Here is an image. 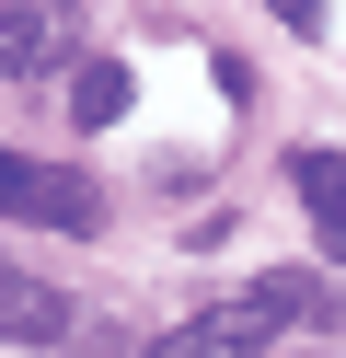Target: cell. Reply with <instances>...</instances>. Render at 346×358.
<instances>
[{
    "label": "cell",
    "instance_id": "obj_1",
    "mask_svg": "<svg viewBox=\"0 0 346 358\" xmlns=\"http://www.w3.org/2000/svg\"><path fill=\"white\" fill-rule=\"evenodd\" d=\"M0 220H35V231H104V185L69 162H23L0 150Z\"/></svg>",
    "mask_w": 346,
    "mask_h": 358
},
{
    "label": "cell",
    "instance_id": "obj_2",
    "mask_svg": "<svg viewBox=\"0 0 346 358\" xmlns=\"http://www.w3.org/2000/svg\"><path fill=\"white\" fill-rule=\"evenodd\" d=\"M69 35H81V0H0V81L58 70Z\"/></svg>",
    "mask_w": 346,
    "mask_h": 358
},
{
    "label": "cell",
    "instance_id": "obj_3",
    "mask_svg": "<svg viewBox=\"0 0 346 358\" xmlns=\"http://www.w3.org/2000/svg\"><path fill=\"white\" fill-rule=\"evenodd\" d=\"M266 335H277V324H266L254 301H219V312H196V324H161L150 358H254Z\"/></svg>",
    "mask_w": 346,
    "mask_h": 358
},
{
    "label": "cell",
    "instance_id": "obj_4",
    "mask_svg": "<svg viewBox=\"0 0 346 358\" xmlns=\"http://www.w3.org/2000/svg\"><path fill=\"white\" fill-rule=\"evenodd\" d=\"M289 185H300V208H312L323 255L346 266V150H300V162H289Z\"/></svg>",
    "mask_w": 346,
    "mask_h": 358
},
{
    "label": "cell",
    "instance_id": "obj_5",
    "mask_svg": "<svg viewBox=\"0 0 346 358\" xmlns=\"http://www.w3.org/2000/svg\"><path fill=\"white\" fill-rule=\"evenodd\" d=\"M0 335L12 347H46V335H69V301L46 278H23V266H0Z\"/></svg>",
    "mask_w": 346,
    "mask_h": 358
},
{
    "label": "cell",
    "instance_id": "obj_6",
    "mask_svg": "<svg viewBox=\"0 0 346 358\" xmlns=\"http://www.w3.org/2000/svg\"><path fill=\"white\" fill-rule=\"evenodd\" d=\"M254 312H266V324H312V312H335V289H323L312 266H277V278L254 289Z\"/></svg>",
    "mask_w": 346,
    "mask_h": 358
},
{
    "label": "cell",
    "instance_id": "obj_7",
    "mask_svg": "<svg viewBox=\"0 0 346 358\" xmlns=\"http://www.w3.org/2000/svg\"><path fill=\"white\" fill-rule=\"evenodd\" d=\"M69 104H81V127H115V116H127V70H115V58H81Z\"/></svg>",
    "mask_w": 346,
    "mask_h": 358
},
{
    "label": "cell",
    "instance_id": "obj_8",
    "mask_svg": "<svg viewBox=\"0 0 346 358\" xmlns=\"http://www.w3.org/2000/svg\"><path fill=\"white\" fill-rule=\"evenodd\" d=\"M266 12H277V24H312V12H323V0H266Z\"/></svg>",
    "mask_w": 346,
    "mask_h": 358
}]
</instances>
